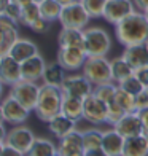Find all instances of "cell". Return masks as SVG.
I'll return each mask as SVG.
<instances>
[{
  "instance_id": "cell-1",
  "label": "cell",
  "mask_w": 148,
  "mask_h": 156,
  "mask_svg": "<svg viewBox=\"0 0 148 156\" xmlns=\"http://www.w3.org/2000/svg\"><path fill=\"white\" fill-rule=\"evenodd\" d=\"M115 34L118 41L124 48L132 45H140L148 41V19L143 11L136 10L128 18L115 26Z\"/></svg>"
},
{
  "instance_id": "cell-2",
  "label": "cell",
  "mask_w": 148,
  "mask_h": 156,
  "mask_svg": "<svg viewBox=\"0 0 148 156\" xmlns=\"http://www.w3.org/2000/svg\"><path fill=\"white\" fill-rule=\"evenodd\" d=\"M62 97L64 93L58 86H49V84H43L38 96L37 105H35V115L38 116L41 121H49L53 116L61 113L62 108Z\"/></svg>"
},
{
  "instance_id": "cell-3",
  "label": "cell",
  "mask_w": 148,
  "mask_h": 156,
  "mask_svg": "<svg viewBox=\"0 0 148 156\" xmlns=\"http://www.w3.org/2000/svg\"><path fill=\"white\" fill-rule=\"evenodd\" d=\"M81 70H83V75L94 86L113 81V78H111V64L105 56H88Z\"/></svg>"
},
{
  "instance_id": "cell-4",
  "label": "cell",
  "mask_w": 148,
  "mask_h": 156,
  "mask_svg": "<svg viewBox=\"0 0 148 156\" xmlns=\"http://www.w3.org/2000/svg\"><path fill=\"white\" fill-rule=\"evenodd\" d=\"M84 49L88 56H107L111 49V38L102 27L84 29Z\"/></svg>"
},
{
  "instance_id": "cell-5",
  "label": "cell",
  "mask_w": 148,
  "mask_h": 156,
  "mask_svg": "<svg viewBox=\"0 0 148 156\" xmlns=\"http://www.w3.org/2000/svg\"><path fill=\"white\" fill-rule=\"evenodd\" d=\"M91 15L88 13V10L84 8V5L81 0L75 3L65 5L62 8V15L59 18V23L62 24V27H73V29H83L89 24Z\"/></svg>"
},
{
  "instance_id": "cell-6",
  "label": "cell",
  "mask_w": 148,
  "mask_h": 156,
  "mask_svg": "<svg viewBox=\"0 0 148 156\" xmlns=\"http://www.w3.org/2000/svg\"><path fill=\"white\" fill-rule=\"evenodd\" d=\"M40 91H41V86H38L37 81L26 80V78H23V80L18 81L16 84L10 86V94L15 96L18 101L23 104L24 107L29 108L30 112L35 110V105H37Z\"/></svg>"
},
{
  "instance_id": "cell-7",
  "label": "cell",
  "mask_w": 148,
  "mask_h": 156,
  "mask_svg": "<svg viewBox=\"0 0 148 156\" xmlns=\"http://www.w3.org/2000/svg\"><path fill=\"white\" fill-rule=\"evenodd\" d=\"M62 93L65 96H72L76 99H86L91 94H94V84L91 83L83 73H73L67 75L64 84L61 86Z\"/></svg>"
},
{
  "instance_id": "cell-8",
  "label": "cell",
  "mask_w": 148,
  "mask_h": 156,
  "mask_svg": "<svg viewBox=\"0 0 148 156\" xmlns=\"http://www.w3.org/2000/svg\"><path fill=\"white\" fill-rule=\"evenodd\" d=\"M29 108L24 107L15 96H8L2 101V107H0V115L5 123L10 124H23L27 118H29Z\"/></svg>"
},
{
  "instance_id": "cell-9",
  "label": "cell",
  "mask_w": 148,
  "mask_h": 156,
  "mask_svg": "<svg viewBox=\"0 0 148 156\" xmlns=\"http://www.w3.org/2000/svg\"><path fill=\"white\" fill-rule=\"evenodd\" d=\"M35 140H37V137L32 132V129H29L27 126H23V124H16L15 127H11L10 132H6V136L2 142H6L8 145L15 147L27 154Z\"/></svg>"
},
{
  "instance_id": "cell-10",
  "label": "cell",
  "mask_w": 148,
  "mask_h": 156,
  "mask_svg": "<svg viewBox=\"0 0 148 156\" xmlns=\"http://www.w3.org/2000/svg\"><path fill=\"white\" fill-rule=\"evenodd\" d=\"M83 118L91 124H102L108 121V105L94 94L84 99Z\"/></svg>"
},
{
  "instance_id": "cell-11",
  "label": "cell",
  "mask_w": 148,
  "mask_h": 156,
  "mask_svg": "<svg viewBox=\"0 0 148 156\" xmlns=\"http://www.w3.org/2000/svg\"><path fill=\"white\" fill-rule=\"evenodd\" d=\"M86 59H88L86 49H83V48L59 46L58 62L67 70V72H76L78 69H83Z\"/></svg>"
},
{
  "instance_id": "cell-12",
  "label": "cell",
  "mask_w": 148,
  "mask_h": 156,
  "mask_svg": "<svg viewBox=\"0 0 148 156\" xmlns=\"http://www.w3.org/2000/svg\"><path fill=\"white\" fill-rule=\"evenodd\" d=\"M134 11H136V5L132 0H108L102 18L107 23L116 26Z\"/></svg>"
},
{
  "instance_id": "cell-13",
  "label": "cell",
  "mask_w": 148,
  "mask_h": 156,
  "mask_svg": "<svg viewBox=\"0 0 148 156\" xmlns=\"http://www.w3.org/2000/svg\"><path fill=\"white\" fill-rule=\"evenodd\" d=\"M0 80L6 86H13L23 80V69L21 62L16 61L11 54L0 56Z\"/></svg>"
},
{
  "instance_id": "cell-14",
  "label": "cell",
  "mask_w": 148,
  "mask_h": 156,
  "mask_svg": "<svg viewBox=\"0 0 148 156\" xmlns=\"http://www.w3.org/2000/svg\"><path fill=\"white\" fill-rule=\"evenodd\" d=\"M18 38H19L18 23L0 15V56L8 54L13 45L18 41Z\"/></svg>"
},
{
  "instance_id": "cell-15",
  "label": "cell",
  "mask_w": 148,
  "mask_h": 156,
  "mask_svg": "<svg viewBox=\"0 0 148 156\" xmlns=\"http://www.w3.org/2000/svg\"><path fill=\"white\" fill-rule=\"evenodd\" d=\"M113 127H115L118 132H121L126 139H128V137H134V136H140V134L145 132L139 112H129V113H126V115L119 119V121Z\"/></svg>"
},
{
  "instance_id": "cell-16",
  "label": "cell",
  "mask_w": 148,
  "mask_h": 156,
  "mask_svg": "<svg viewBox=\"0 0 148 156\" xmlns=\"http://www.w3.org/2000/svg\"><path fill=\"white\" fill-rule=\"evenodd\" d=\"M124 144H126V137L121 132H118L115 127L108 131H104L102 148L108 156H123Z\"/></svg>"
},
{
  "instance_id": "cell-17",
  "label": "cell",
  "mask_w": 148,
  "mask_h": 156,
  "mask_svg": "<svg viewBox=\"0 0 148 156\" xmlns=\"http://www.w3.org/2000/svg\"><path fill=\"white\" fill-rule=\"evenodd\" d=\"M58 151L61 156H67L70 153L75 151H84V145H83V131L73 129L72 132H69L67 136L59 139L58 144Z\"/></svg>"
},
{
  "instance_id": "cell-18",
  "label": "cell",
  "mask_w": 148,
  "mask_h": 156,
  "mask_svg": "<svg viewBox=\"0 0 148 156\" xmlns=\"http://www.w3.org/2000/svg\"><path fill=\"white\" fill-rule=\"evenodd\" d=\"M48 64L40 54L32 56L30 59H27L24 62H21V69H23V78L26 80H32V81H38L40 78H43L45 69Z\"/></svg>"
},
{
  "instance_id": "cell-19",
  "label": "cell",
  "mask_w": 148,
  "mask_h": 156,
  "mask_svg": "<svg viewBox=\"0 0 148 156\" xmlns=\"http://www.w3.org/2000/svg\"><path fill=\"white\" fill-rule=\"evenodd\" d=\"M123 58L128 61L134 69H140L148 66V41L146 43H140V45H132V46H126Z\"/></svg>"
},
{
  "instance_id": "cell-20",
  "label": "cell",
  "mask_w": 148,
  "mask_h": 156,
  "mask_svg": "<svg viewBox=\"0 0 148 156\" xmlns=\"http://www.w3.org/2000/svg\"><path fill=\"white\" fill-rule=\"evenodd\" d=\"M48 129L51 131V134H54L56 137L61 139V137L67 136L69 132H72L73 129H76V121L61 112L48 121Z\"/></svg>"
},
{
  "instance_id": "cell-21",
  "label": "cell",
  "mask_w": 148,
  "mask_h": 156,
  "mask_svg": "<svg viewBox=\"0 0 148 156\" xmlns=\"http://www.w3.org/2000/svg\"><path fill=\"white\" fill-rule=\"evenodd\" d=\"M59 46L69 48H83L84 49V30L73 29V27H62L59 32Z\"/></svg>"
},
{
  "instance_id": "cell-22",
  "label": "cell",
  "mask_w": 148,
  "mask_h": 156,
  "mask_svg": "<svg viewBox=\"0 0 148 156\" xmlns=\"http://www.w3.org/2000/svg\"><path fill=\"white\" fill-rule=\"evenodd\" d=\"M8 54H11L16 61L24 62V61H27V59H30L32 56L38 54V48H37V45H35L32 40H29V38H21V37H19L18 41H16V43L13 45V48L10 49Z\"/></svg>"
},
{
  "instance_id": "cell-23",
  "label": "cell",
  "mask_w": 148,
  "mask_h": 156,
  "mask_svg": "<svg viewBox=\"0 0 148 156\" xmlns=\"http://www.w3.org/2000/svg\"><path fill=\"white\" fill-rule=\"evenodd\" d=\"M123 156H148V140L145 134L126 139Z\"/></svg>"
},
{
  "instance_id": "cell-24",
  "label": "cell",
  "mask_w": 148,
  "mask_h": 156,
  "mask_svg": "<svg viewBox=\"0 0 148 156\" xmlns=\"http://www.w3.org/2000/svg\"><path fill=\"white\" fill-rule=\"evenodd\" d=\"M67 70L61 66L59 62H54V64H48L46 69H45V73H43V84H49V86H58L61 88L65 81V75Z\"/></svg>"
},
{
  "instance_id": "cell-25",
  "label": "cell",
  "mask_w": 148,
  "mask_h": 156,
  "mask_svg": "<svg viewBox=\"0 0 148 156\" xmlns=\"http://www.w3.org/2000/svg\"><path fill=\"white\" fill-rule=\"evenodd\" d=\"M83 110H84L83 99H76V97L64 94V97H62V108H61L62 113H65L69 118L75 119V121H80L83 118Z\"/></svg>"
},
{
  "instance_id": "cell-26",
  "label": "cell",
  "mask_w": 148,
  "mask_h": 156,
  "mask_svg": "<svg viewBox=\"0 0 148 156\" xmlns=\"http://www.w3.org/2000/svg\"><path fill=\"white\" fill-rule=\"evenodd\" d=\"M110 64H111V78H113L115 83H121L128 76L136 73V69H134L131 64L123 58V56H121V58L111 59Z\"/></svg>"
},
{
  "instance_id": "cell-27",
  "label": "cell",
  "mask_w": 148,
  "mask_h": 156,
  "mask_svg": "<svg viewBox=\"0 0 148 156\" xmlns=\"http://www.w3.org/2000/svg\"><path fill=\"white\" fill-rule=\"evenodd\" d=\"M58 153V145H54L49 139L37 137V140L33 142L32 148L26 156H56Z\"/></svg>"
},
{
  "instance_id": "cell-28",
  "label": "cell",
  "mask_w": 148,
  "mask_h": 156,
  "mask_svg": "<svg viewBox=\"0 0 148 156\" xmlns=\"http://www.w3.org/2000/svg\"><path fill=\"white\" fill-rule=\"evenodd\" d=\"M38 5H40L41 18H45L46 21H49V23L59 21L64 5H61L58 0H43V2H40Z\"/></svg>"
},
{
  "instance_id": "cell-29",
  "label": "cell",
  "mask_w": 148,
  "mask_h": 156,
  "mask_svg": "<svg viewBox=\"0 0 148 156\" xmlns=\"http://www.w3.org/2000/svg\"><path fill=\"white\" fill-rule=\"evenodd\" d=\"M102 140H104V131H99V129H86V131H83L84 151L102 148Z\"/></svg>"
},
{
  "instance_id": "cell-30",
  "label": "cell",
  "mask_w": 148,
  "mask_h": 156,
  "mask_svg": "<svg viewBox=\"0 0 148 156\" xmlns=\"http://www.w3.org/2000/svg\"><path fill=\"white\" fill-rule=\"evenodd\" d=\"M116 91H118V84H115V81H108V83H102L94 86V96L108 104L111 101H115Z\"/></svg>"
},
{
  "instance_id": "cell-31",
  "label": "cell",
  "mask_w": 148,
  "mask_h": 156,
  "mask_svg": "<svg viewBox=\"0 0 148 156\" xmlns=\"http://www.w3.org/2000/svg\"><path fill=\"white\" fill-rule=\"evenodd\" d=\"M41 18L40 13V5L37 2H32L29 5L23 6V15H21V24H24L27 27H30L35 21Z\"/></svg>"
},
{
  "instance_id": "cell-32",
  "label": "cell",
  "mask_w": 148,
  "mask_h": 156,
  "mask_svg": "<svg viewBox=\"0 0 148 156\" xmlns=\"http://www.w3.org/2000/svg\"><path fill=\"white\" fill-rule=\"evenodd\" d=\"M115 101L126 110V113H129V112H137V108H136V96H132L131 93L124 91L123 88H119V86H118V91H116Z\"/></svg>"
},
{
  "instance_id": "cell-33",
  "label": "cell",
  "mask_w": 148,
  "mask_h": 156,
  "mask_svg": "<svg viewBox=\"0 0 148 156\" xmlns=\"http://www.w3.org/2000/svg\"><path fill=\"white\" fill-rule=\"evenodd\" d=\"M81 2L91 15V18H100L104 16V11H105V6H107L108 0H81Z\"/></svg>"
},
{
  "instance_id": "cell-34",
  "label": "cell",
  "mask_w": 148,
  "mask_h": 156,
  "mask_svg": "<svg viewBox=\"0 0 148 156\" xmlns=\"http://www.w3.org/2000/svg\"><path fill=\"white\" fill-rule=\"evenodd\" d=\"M118 86L123 88L124 91H128V93H131L132 96H137L139 93H142V91L145 89V86L140 83V80H139L136 75L128 76V78H126V80H123L121 83H118Z\"/></svg>"
},
{
  "instance_id": "cell-35",
  "label": "cell",
  "mask_w": 148,
  "mask_h": 156,
  "mask_svg": "<svg viewBox=\"0 0 148 156\" xmlns=\"http://www.w3.org/2000/svg\"><path fill=\"white\" fill-rule=\"evenodd\" d=\"M107 105H108V121H107V123H110V124L115 126L119 119L126 115V110H124L116 101H111V102H108Z\"/></svg>"
},
{
  "instance_id": "cell-36",
  "label": "cell",
  "mask_w": 148,
  "mask_h": 156,
  "mask_svg": "<svg viewBox=\"0 0 148 156\" xmlns=\"http://www.w3.org/2000/svg\"><path fill=\"white\" fill-rule=\"evenodd\" d=\"M0 15H3L6 18H10L11 21H15V23H21V15H23V6L18 5L16 2H11L8 3V6L3 10V11H0Z\"/></svg>"
},
{
  "instance_id": "cell-37",
  "label": "cell",
  "mask_w": 148,
  "mask_h": 156,
  "mask_svg": "<svg viewBox=\"0 0 148 156\" xmlns=\"http://www.w3.org/2000/svg\"><path fill=\"white\" fill-rule=\"evenodd\" d=\"M49 27H51V23L49 21H46L45 18H40L37 19L35 23L30 26V29L35 32V34H46L49 30Z\"/></svg>"
},
{
  "instance_id": "cell-38",
  "label": "cell",
  "mask_w": 148,
  "mask_h": 156,
  "mask_svg": "<svg viewBox=\"0 0 148 156\" xmlns=\"http://www.w3.org/2000/svg\"><path fill=\"white\" fill-rule=\"evenodd\" d=\"M136 108L137 112L148 108V88H145L142 93H139L136 96Z\"/></svg>"
},
{
  "instance_id": "cell-39",
  "label": "cell",
  "mask_w": 148,
  "mask_h": 156,
  "mask_svg": "<svg viewBox=\"0 0 148 156\" xmlns=\"http://www.w3.org/2000/svg\"><path fill=\"white\" fill-rule=\"evenodd\" d=\"M0 156H26V153H23L18 148L8 145L6 142H2V150H0Z\"/></svg>"
},
{
  "instance_id": "cell-40",
  "label": "cell",
  "mask_w": 148,
  "mask_h": 156,
  "mask_svg": "<svg viewBox=\"0 0 148 156\" xmlns=\"http://www.w3.org/2000/svg\"><path fill=\"white\" fill-rule=\"evenodd\" d=\"M134 75L139 78L140 83H142L145 88H148V66L140 67V69H136V73H134Z\"/></svg>"
},
{
  "instance_id": "cell-41",
  "label": "cell",
  "mask_w": 148,
  "mask_h": 156,
  "mask_svg": "<svg viewBox=\"0 0 148 156\" xmlns=\"http://www.w3.org/2000/svg\"><path fill=\"white\" fill-rule=\"evenodd\" d=\"M136 5V10L139 11H146L148 10V0H132Z\"/></svg>"
},
{
  "instance_id": "cell-42",
  "label": "cell",
  "mask_w": 148,
  "mask_h": 156,
  "mask_svg": "<svg viewBox=\"0 0 148 156\" xmlns=\"http://www.w3.org/2000/svg\"><path fill=\"white\" fill-rule=\"evenodd\" d=\"M139 115H140V119H142L143 129L148 132V108H145V110H140V112H139Z\"/></svg>"
},
{
  "instance_id": "cell-43",
  "label": "cell",
  "mask_w": 148,
  "mask_h": 156,
  "mask_svg": "<svg viewBox=\"0 0 148 156\" xmlns=\"http://www.w3.org/2000/svg\"><path fill=\"white\" fill-rule=\"evenodd\" d=\"M84 156H108L104 151V148H99V150H88L84 151Z\"/></svg>"
},
{
  "instance_id": "cell-44",
  "label": "cell",
  "mask_w": 148,
  "mask_h": 156,
  "mask_svg": "<svg viewBox=\"0 0 148 156\" xmlns=\"http://www.w3.org/2000/svg\"><path fill=\"white\" fill-rule=\"evenodd\" d=\"M13 2H16V3H18V5H21V6H26V5L32 3L33 0H13Z\"/></svg>"
},
{
  "instance_id": "cell-45",
  "label": "cell",
  "mask_w": 148,
  "mask_h": 156,
  "mask_svg": "<svg viewBox=\"0 0 148 156\" xmlns=\"http://www.w3.org/2000/svg\"><path fill=\"white\" fill-rule=\"evenodd\" d=\"M58 2L61 3V5H70V3H75V2H78V0H58Z\"/></svg>"
},
{
  "instance_id": "cell-46",
  "label": "cell",
  "mask_w": 148,
  "mask_h": 156,
  "mask_svg": "<svg viewBox=\"0 0 148 156\" xmlns=\"http://www.w3.org/2000/svg\"><path fill=\"white\" fill-rule=\"evenodd\" d=\"M67 156H84V151H75V153H70Z\"/></svg>"
},
{
  "instance_id": "cell-47",
  "label": "cell",
  "mask_w": 148,
  "mask_h": 156,
  "mask_svg": "<svg viewBox=\"0 0 148 156\" xmlns=\"http://www.w3.org/2000/svg\"><path fill=\"white\" fill-rule=\"evenodd\" d=\"M143 13H145V16H146V19H148V10H146V11H143Z\"/></svg>"
},
{
  "instance_id": "cell-48",
  "label": "cell",
  "mask_w": 148,
  "mask_h": 156,
  "mask_svg": "<svg viewBox=\"0 0 148 156\" xmlns=\"http://www.w3.org/2000/svg\"><path fill=\"white\" fill-rule=\"evenodd\" d=\"M33 2H37V3H40V2H43V0H33Z\"/></svg>"
},
{
  "instance_id": "cell-49",
  "label": "cell",
  "mask_w": 148,
  "mask_h": 156,
  "mask_svg": "<svg viewBox=\"0 0 148 156\" xmlns=\"http://www.w3.org/2000/svg\"><path fill=\"white\" fill-rule=\"evenodd\" d=\"M56 156H61V154H59V153H58V154H56Z\"/></svg>"
}]
</instances>
